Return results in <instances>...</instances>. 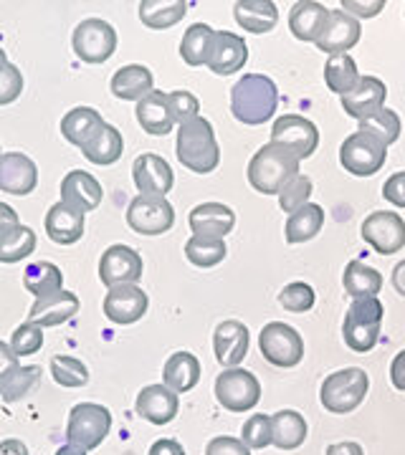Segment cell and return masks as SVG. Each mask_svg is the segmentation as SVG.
<instances>
[{"label":"cell","mask_w":405,"mask_h":455,"mask_svg":"<svg viewBox=\"0 0 405 455\" xmlns=\"http://www.w3.org/2000/svg\"><path fill=\"white\" fill-rule=\"evenodd\" d=\"M142 271H145L142 256H140L132 245H109V248L101 253V259H99V281H101L107 289L125 286V283H137V281L142 278Z\"/></svg>","instance_id":"14"},{"label":"cell","mask_w":405,"mask_h":455,"mask_svg":"<svg viewBox=\"0 0 405 455\" xmlns=\"http://www.w3.org/2000/svg\"><path fill=\"white\" fill-rule=\"evenodd\" d=\"M206 455H251L241 438H231V435H218L206 445Z\"/></svg>","instance_id":"52"},{"label":"cell","mask_w":405,"mask_h":455,"mask_svg":"<svg viewBox=\"0 0 405 455\" xmlns=\"http://www.w3.org/2000/svg\"><path fill=\"white\" fill-rule=\"evenodd\" d=\"M188 13V3L182 0H142L140 3V20L152 31H165L180 23Z\"/></svg>","instance_id":"37"},{"label":"cell","mask_w":405,"mask_h":455,"mask_svg":"<svg viewBox=\"0 0 405 455\" xmlns=\"http://www.w3.org/2000/svg\"><path fill=\"white\" fill-rule=\"evenodd\" d=\"M38 379H41V367H36V364L18 367V372L13 374V379L8 382V387H5V392H3L0 397H3L8 405H11V403H18V400H23V397L38 385Z\"/></svg>","instance_id":"51"},{"label":"cell","mask_w":405,"mask_h":455,"mask_svg":"<svg viewBox=\"0 0 405 455\" xmlns=\"http://www.w3.org/2000/svg\"><path fill=\"white\" fill-rule=\"evenodd\" d=\"M203 367L193 352H175L170 355L162 367V385H167L173 392H190L200 382Z\"/></svg>","instance_id":"31"},{"label":"cell","mask_w":405,"mask_h":455,"mask_svg":"<svg viewBox=\"0 0 405 455\" xmlns=\"http://www.w3.org/2000/svg\"><path fill=\"white\" fill-rule=\"evenodd\" d=\"M213 352L221 367H239L248 355V329L236 319L221 322L213 331Z\"/></svg>","instance_id":"23"},{"label":"cell","mask_w":405,"mask_h":455,"mask_svg":"<svg viewBox=\"0 0 405 455\" xmlns=\"http://www.w3.org/2000/svg\"><path fill=\"white\" fill-rule=\"evenodd\" d=\"M370 390V377L360 367H344L332 372L320 387V403L332 415H350L365 403Z\"/></svg>","instance_id":"5"},{"label":"cell","mask_w":405,"mask_h":455,"mask_svg":"<svg viewBox=\"0 0 405 455\" xmlns=\"http://www.w3.org/2000/svg\"><path fill=\"white\" fill-rule=\"evenodd\" d=\"M188 226L193 235H208V238H223L236 226V212L223 203H200L188 215Z\"/></svg>","instance_id":"25"},{"label":"cell","mask_w":405,"mask_h":455,"mask_svg":"<svg viewBox=\"0 0 405 455\" xmlns=\"http://www.w3.org/2000/svg\"><path fill=\"white\" fill-rule=\"evenodd\" d=\"M71 49L84 64H107L117 51V31L101 18H84L74 28Z\"/></svg>","instance_id":"7"},{"label":"cell","mask_w":405,"mask_h":455,"mask_svg":"<svg viewBox=\"0 0 405 455\" xmlns=\"http://www.w3.org/2000/svg\"><path fill=\"white\" fill-rule=\"evenodd\" d=\"M36 251V233L28 226L13 228L0 238V263H18Z\"/></svg>","instance_id":"43"},{"label":"cell","mask_w":405,"mask_h":455,"mask_svg":"<svg viewBox=\"0 0 405 455\" xmlns=\"http://www.w3.org/2000/svg\"><path fill=\"white\" fill-rule=\"evenodd\" d=\"M279 107V89L274 79L263 74H243L231 89V112L246 127L269 122Z\"/></svg>","instance_id":"1"},{"label":"cell","mask_w":405,"mask_h":455,"mask_svg":"<svg viewBox=\"0 0 405 455\" xmlns=\"http://www.w3.org/2000/svg\"><path fill=\"white\" fill-rule=\"evenodd\" d=\"M18 226H20V220H18V212L13 211L11 205L0 203V238H3L5 233H11V230Z\"/></svg>","instance_id":"58"},{"label":"cell","mask_w":405,"mask_h":455,"mask_svg":"<svg viewBox=\"0 0 405 455\" xmlns=\"http://www.w3.org/2000/svg\"><path fill=\"white\" fill-rule=\"evenodd\" d=\"M215 400L226 407L228 412H248L259 405L261 382L256 374L231 367L215 377Z\"/></svg>","instance_id":"9"},{"label":"cell","mask_w":405,"mask_h":455,"mask_svg":"<svg viewBox=\"0 0 405 455\" xmlns=\"http://www.w3.org/2000/svg\"><path fill=\"white\" fill-rule=\"evenodd\" d=\"M342 286H344V293H350L352 299L377 296L383 289V274L362 260H350L342 274Z\"/></svg>","instance_id":"36"},{"label":"cell","mask_w":405,"mask_h":455,"mask_svg":"<svg viewBox=\"0 0 405 455\" xmlns=\"http://www.w3.org/2000/svg\"><path fill=\"white\" fill-rule=\"evenodd\" d=\"M390 281H393V289L405 299V260H401V263L393 268V278H390Z\"/></svg>","instance_id":"61"},{"label":"cell","mask_w":405,"mask_h":455,"mask_svg":"<svg viewBox=\"0 0 405 455\" xmlns=\"http://www.w3.org/2000/svg\"><path fill=\"white\" fill-rule=\"evenodd\" d=\"M134 116H137V124L147 134H152V137H165V134H170L173 127H175V119H173L170 107H167L165 92H155V89L145 99L137 101Z\"/></svg>","instance_id":"28"},{"label":"cell","mask_w":405,"mask_h":455,"mask_svg":"<svg viewBox=\"0 0 405 455\" xmlns=\"http://www.w3.org/2000/svg\"><path fill=\"white\" fill-rule=\"evenodd\" d=\"M324 228V211L314 203H307L302 205L299 211H294L289 218H287V226H284V238L287 243H307L312 238L320 235V230Z\"/></svg>","instance_id":"35"},{"label":"cell","mask_w":405,"mask_h":455,"mask_svg":"<svg viewBox=\"0 0 405 455\" xmlns=\"http://www.w3.org/2000/svg\"><path fill=\"white\" fill-rule=\"evenodd\" d=\"M401 130H403L401 116L393 112V109H388V107H383V109H377V112H373L370 116L360 119V130L357 132H365V134L375 137L377 142H383L385 147H390L393 142L401 140Z\"/></svg>","instance_id":"42"},{"label":"cell","mask_w":405,"mask_h":455,"mask_svg":"<svg viewBox=\"0 0 405 455\" xmlns=\"http://www.w3.org/2000/svg\"><path fill=\"white\" fill-rule=\"evenodd\" d=\"M18 367H20V362H18V357L13 355L11 344L0 341V395L5 392L8 382H11L13 374L18 372Z\"/></svg>","instance_id":"53"},{"label":"cell","mask_w":405,"mask_h":455,"mask_svg":"<svg viewBox=\"0 0 405 455\" xmlns=\"http://www.w3.org/2000/svg\"><path fill=\"white\" fill-rule=\"evenodd\" d=\"M233 18L248 33H269L279 23V8L271 0H239L233 5Z\"/></svg>","instance_id":"30"},{"label":"cell","mask_w":405,"mask_h":455,"mask_svg":"<svg viewBox=\"0 0 405 455\" xmlns=\"http://www.w3.org/2000/svg\"><path fill=\"white\" fill-rule=\"evenodd\" d=\"M241 440L248 451H263L271 445V418L269 415H251L243 423Z\"/></svg>","instance_id":"50"},{"label":"cell","mask_w":405,"mask_h":455,"mask_svg":"<svg viewBox=\"0 0 405 455\" xmlns=\"http://www.w3.org/2000/svg\"><path fill=\"white\" fill-rule=\"evenodd\" d=\"M360 82V71H357L355 59L350 53H335L327 59L324 64V84L329 92H335L337 97H344L347 92L355 89Z\"/></svg>","instance_id":"38"},{"label":"cell","mask_w":405,"mask_h":455,"mask_svg":"<svg viewBox=\"0 0 405 455\" xmlns=\"http://www.w3.org/2000/svg\"><path fill=\"white\" fill-rule=\"evenodd\" d=\"M147 307H150V299H147V293L137 283H125V286L107 289L104 304H101L104 316L112 324L122 326L137 324L147 314Z\"/></svg>","instance_id":"15"},{"label":"cell","mask_w":405,"mask_h":455,"mask_svg":"<svg viewBox=\"0 0 405 455\" xmlns=\"http://www.w3.org/2000/svg\"><path fill=\"white\" fill-rule=\"evenodd\" d=\"M383 197L395 208H405V170L393 172L383 185Z\"/></svg>","instance_id":"55"},{"label":"cell","mask_w":405,"mask_h":455,"mask_svg":"<svg viewBox=\"0 0 405 455\" xmlns=\"http://www.w3.org/2000/svg\"><path fill=\"white\" fill-rule=\"evenodd\" d=\"M228 256V245L223 238H208V235H190L185 243V259L198 268H213L223 263Z\"/></svg>","instance_id":"41"},{"label":"cell","mask_w":405,"mask_h":455,"mask_svg":"<svg viewBox=\"0 0 405 455\" xmlns=\"http://www.w3.org/2000/svg\"><path fill=\"white\" fill-rule=\"evenodd\" d=\"M175 155L180 164L195 175H208L221 164V147L215 140L213 124L206 116H198L193 122L178 127Z\"/></svg>","instance_id":"3"},{"label":"cell","mask_w":405,"mask_h":455,"mask_svg":"<svg viewBox=\"0 0 405 455\" xmlns=\"http://www.w3.org/2000/svg\"><path fill=\"white\" fill-rule=\"evenodd\" d=\"M312 193H314V182H312V178L299 172V175L279 193V208L292 215V212L299 211L302 205H307Z\"/></svg>","instance_id":"45"},{"label":"cell","mask_w":405,"mask_h":455,"mask_svg":"<svg viewBox=\"0 0 405 455\" xmlns=\"http://www.w3.org/2000/svg\"><path fill=\"white\" fill-rule=\"evenodd\" d=\"M360 235L365 243L373 245L375 253L393 256L405 248V220L393 211H375L362 220Z\"/></svg>","instance_id":"12"},{"label":"cell","mask_w":405,"mask_h":455,"mask_svg":"<svg viewBox=\"0 0 405 455\" xmlns=\"http://www.w3.org/2000/svg\"><path fill=\"white\" fill-rule=\"evenodd\" d=\"M23 286L36 299H41L46 293L61 291L64 289V274L51 260H36L31 266H26V271H23Z\"/></svg>","instance_id":"39"},{"label":"cell","mask_w":405,"mask_h":455,"mask_svg":"<svg viewBox=\"0 0 405 455\" xmlns=\"http://www.w3.org/2000/svg\"><path fill=\"white\" fill-rule=\"evenodd\" d=\"M165 97H167V107H170L173 119H175L178 127H182V124H188V122H193V119L200 116V101L190 92L175 89V92H165Z\"/></svg>","instance_id":"49"},{"label":"cell","mask_w":405,"mask_h":455,"mask_svg":"<svg viewBox=\"0 0 405 455\" xmlns=\"http://www.w3.org/2000/svg\"><path fill=\"white\" fill-rule=\"evenodd\" d=\"M56 455H86V451H81V448H77V445L66 443V445H61V448L56 451Z\"/></svg>","instance_id":"62"},{"label":"cell","mask_w":405,"mask_h":455,"mask_svg":"<svg viewBox=\"0 0 405 455\" xmlns=\"http://www.w3.org/2000/svg\"><path fill=\"white\" fill-rule=\"evenodd\" d=\"M307 420L296 410H279L271 415V445L279 451H296L307 440Z\"/></svg>","instance_id":"32"},{"label":"cell","mask_w":405,"mask_h":455,"mask_svg":"<svg viewBox=\"0 0 405 455\" xmlns=\"http://www.w3.org/2000/svg\"><path fill=\"white\" fill-rule=\"evenodd\" d=\"M51 374H53L56 385L69 387V390L84 387V385L89 382V370H86V364H84L81 359L69 357V355H56V357L51 359Z\"/></svg>","instance_id":"44"},{"label":"cell","mask_w":405,"mask_h":455,"mask_svg":"<svg viewBox=\"0 0 405 455\" xmlns=\"http://www.w3.org/2000/svg\"><path fill=\"white\" fill-rule=\"evenodd\" d=\"M248 61V44L243 36L231 31H215L211 44V56H208V68L218 76H231L241 71Z\"/></svg>","instance_id":"19"},{"label":"cell","mask_w":405,"mask_h":455,"mask_svg":"<svg viewBox=\"0 0 405 455\" xmlns=\"http://www.w3.org/2000/svg\"><path fill=\"white\" fill-rule=\"evenodd\" d=\"M302 160L279 145H263L248 163V185L261 196H279L296 175Z\"/></svg>","instance_id":"2"},{"label":"cell","mask_w":405,"mask_h":455,"mask_svg":"<svg viewBox=\"0 0 405 455\" xmlns=\"http://www.w3.org/2000/svg\"><path fill=\"white\" fill-rule=\"evenodd\" d=\"M385 97H388V86L383 79L377 76H360V82L355 84L352 92H347L344 97H340V104L344 114H350L352 119H365L377 109L385 107Z\"/></svg>","instance_id":"21"},{"label":"cell","mask_w":405,"mask_h":455,"mask_svg":"<svg viewBox=\"0 0 405 455\" xmlns=\"http://www.w3.org/2000/svg\"><path fill=\"white\" fill-rule=\"evenodd\" d=\"M259 349L263 359L274 367L292 370L304 359V339L294 326L284 322H269L261 329Z\"/></svg>","instance_id":"8"},{"label":"cell","mask_w":405,"mask_h":455,"mask_svg":"<svg viewBox=\"0 0 405 455\" xmlns=\"http://www.w3.org/2000/svg\"><path fill=\"white\" fill-rule=\"evenodd\" d=\"M390 382H393L395 390L405 392V349L398 352L393 364H390Z\"/></svg>","instance_id":"57"},{"label":"cell","mask_w":405,"mask_h":455,"mask_svg":"<svg viewBox=\"0 0 405 455\" xmlns=\"http://www.w3.org/2000/svg\"><path fill=\"white\" fill-rule=\"evenodd\" d=\"M44 226H46V233H49V238L53 243L74 245L81 241L86 223H84V212L74 211L71 205H66V203L59 200L46 212Z\"/></svg>","instance_id":"26"},{"label":"cell","mask_w":405,"mask_h":455,"mask_svg":"<svg viewBox=\"0 0 405 455\" xmlns=\"http://www.w3.org/2000/svg\"><path fill=\"white\" fill-rule=\"evenodd\" d=\"M41 347H44V329L38 324L23 322V324L13 329V334H11V349H13L16 357L36 355Z\"/></svg>","instance_id":"48"},{"label":"cell","mask_w":405,"mask_h":455,"mask_svg":"<svg viewBox=\"0 0 405 455\" xmlns=\"http://www.w3.org/2000/svg\"><path fill=\"white\" fill-rule=\"evenodd\" d=\"M385 8V0H342V11L350 13L352 18H375Z\"/></svg>","instance_id":"54"},{"label":"cell","mask_w":405,"mask_h":455,"mask_svg":"<svg viewBox=\"0 0 405 455\" xmlns=\"http://www.w3.org/2000/svg\"><path fill=\"white\" fill-rule=\"evenodd\" d=\"M127 226L140 235H162L175 226V208L167 197L137 196L127 208Z\"/></svg>","instance_id":"13"},{"label":"cell","mask_w":405,"mask_h":455,"mask_svg":"<svg viewBox=\"0 0 405 455\" xmlns=\"http://www.w3.org/2000/svg\"><path fill=\"white\" fill-rule=\"evenodd\" d=\"M324 455H365V451H362V445L355 443V440H342V443H332L324 451Z\"/></svg>","instance_id":"59"},{"label":"cell","mask_w":405,"mask_h":455,"mask_svg":"<svg viewBox=\"0 0 405 455\" xmlns=\"http://www.w3.org/2000/svg\"><path fill=\"white\" fill-rule=\"evenodd\" d=\"M178 392H173L167 385H147L134 400V412L152 425L173 423L178 418Z\"/></svg>","instance_id":"20"},{"label":"cell","mask_w":405,"mask_h":455,"mask_svg":"<svg viewBox=\"0 0 405 455\" xmlns=\"http://www.w3.org/2000/svg\"><path fill=\"white\" fill-rule=\"evenodd\" d=\"M0 455H28V445L16 438H8L0 443Z\"/></svg>","instance_id":"60"},{"label":"cell","mask_w":405,"mask_h":455,"mask_svg":"<svg viewBox=\"0 0 405 455\" xmlns=\"http://www.w3.org/2000/svg\"><path fill=\"white\" fill-rule=\"evenodd\" d=\"M104 124L107 122L101 119V114L94 107H74L61 119V134H64V140L69 145L79 147L81 149Z\"/></svg>","instance_id":"33"},{"label":"cell","mask_w":405,"mask_h":455,"mask_svg":"<svg viewBox=\"0 0 405 455\" xmlns=\"http://www.w3.org/2000/svg\"><path fill=\"white\" fill-rule=\"evenodd\" d=\"M101 197H104L101 182L94 175L84 172V170H71L61 180V203L71 205L74 211H97L99 205H101Z\"/></svg>","instance_id":"24"},{"label":"cell","mask_w":405,"mask_h":455,"mask_svg":"<svg viewBox=\"0 0 405 455\" xmlns=\"http://www.w3.org/2000/svg\"><path fill=\"white\" fill-rule=\"evenodd\" d=\"M360 20L352 18L344 11H329L327 23H324L322 36L317 38V49L327 53V56H335V53H347L350 49H355L357 41H360Z\"/></svg>","instance_id":"18"},{"label":"cell","mask_w":405,"mask_h":455,"mask_svg":"<svg viewBox=\"0 0 405 455\" xmlns=\"http://www.w3.org/2000/svg\"><path fill=\"white\" fill-rule=\"evenodd\" d=\"M329 16V8L317 3V0H299L294 3L289 11V31L294 33L296 41L304 44H317V38L322 36L324 23Z\"/></svg>","instance_id":"27"},{"label":"cell","mask_w":405,"mask_h":455,"mask_svg":"<svg viewBox=\"0 0 405 455\" xmlns=\"http://www.w3.org/2000/svg\"><path fill=\"white\" fill-rule=\"evenodd\" d=\"M314 289L304 283V281H294V283H287L281 291H279V304L292 314H304L314 307Z\"/></svg>","instance_id":"46"},{"label":"cell","mask_w":405,"mask_h":455,"mask_svg":"<svg viewBox=\"0 0 405 455\" xmlns=\"http://www.w3.org/2000/svg\"><path fill=\"white\" fill-rule=\"evenodd\" d=\"M132 180H134V188L140 190V196L167 197V193L175 185L173 167L155 152H142L132 163Z\"/></svg>","instance_id":"16"},{"label":"cell","mask_w":405,"mask_h":455,"mask_svg":"<svg viewBox=\"0 0 405 455\" xmlns=\"http://www.w3.org/2000/svg\"><path fill=\"white\" fill-rule=\"evenodd\" d=\"M112 430V412L97 403H79L71 407L66 423V440L81 451H94Z\"/></svg>","instance_id":"6"},{"label":"cell","mask_w":405,"mask_h":455,"mask_svg":"<svg viewBox=\"0 0 405 455\" xmlns=\"http://www.w3.org/2000/svg\"><path fill=\"white\" fill-rule=\"evenodd\" d=\"M147 455H185V448L180 445L178 440L162 438V440H155V443L150 445Z\"/></svg>","instance_id":"56"},{"label":"cell","mask_w":405,"mask_h":455,"mask_svg":"<svg viewBox=\"0 0 405 455\" xmlns=\"http://www.w3.org/2000/svg\"><path fill=\"white\" fill-rule=\"evenodd\" d=\"M383 316H385V307L377 296L352 299L350 309L344 314V322H342L344 344L357 355H368L380 339Z\"/></svg>","instance_id":"4"},{"label":"cell","mask_w":405,"mask_h":455,"mask_svg":"<svg viewBox=\"0 0 405 455\" xmlns=\"http://www.w3.org/2000/svg\"><path fill=\"white\" fill-rule=\"evenodd\" d=\"M79 296L74 291L61 289V291L46 293V296L36 299L31 311H28V322H31V324H38L41 329H44V326H59L64 324V322H69L74 314H79Z\"/></svg>","instance_id":"22"},{"label":"cell","mask_w":405,"mask_h":455,"mask_svg":"<svg viewBox=\"0 0 405 455\" xmlns=\"http://www.w3.org/2000/svg\"><path fill=\"white\" fill-rule=\"evenodd\" d=\"M23 92V74L8 61V53L0 49V107L13 104Z\"/></svg>","instance_id":"47"},{"label":"cell","mask_w":405,"mask_h":455,"mask_svg":"<svg viewBox=\"0 0 405 455\" xmlns=\"http://www.w3.org/2000/svg\"><path fill=\"white\" fill-rule=\"evenodd\" d=\"M271 145L289 149L299 160H309L320 147V130L307 116L284 114V116L276 119L274 127H271Z\"/></svg>","instance_id":"11"},{"label":"cell","mask_w":405,"mask_h":455,"mask_svg":"<svg viewBox=\"0 0 405 455\" xmlns=\"http://www.w3.org/2000/svg\"><path fill=\"white\" fill-rule=\"evenodd\" d=\"M122 152H125L122 132L112 124H104L86 145L81 147V155L92 164H101V167H109V164L117 163L122 157Z\"/></svg>","instance_id":"34"},{"label":"cell","mask_w":405,"mask_h":455,"mask_svg":"<svg viewBox=\"0 0 405 455\" xmlns=\"http://www.w3.org/2000/svg\"><path fill=\"white\" fill-rule=\"evenodd\" d=\"M388 160V147L365 132H352L340 145L342 167L355 178H370L383 170Z\"/></svg>","instance_id":"10"},{"label":"cell","mask_w":405,"mask_h":455,"mask_svg":"<svg viewBox=\"0 0 405 455\" xmlns=\"http://www.w3.org/2000/svg\"><path fill=\"white\" fill-rule=\"evenodd\" d=\"M213 36H215V31H213L208 23H193L188 31L182 33V41H180V59L188 66L208 64Z\"/></svg>","instance_id":"40"},{"label":"cell","mask_w":405,"mask_h":455,"mask_svg":"<svg viewBox=\"0 0 405 455\" xmlns=\"http://www.w3.org/2000/svg\"><path fill=\"white\" fill-rule=\"evenodd\" d=\"M152 84H155V76L147 66L127 64L114 71L109 89H112L114 97L122 99V101H140L152 92Z\"/></svg>","instance_id":"29"},{"label":"cell","mask_w":405,"mask_h":455,"mask_svg":"<svg viewBox=\"0 0 405 455\" xmlns=\"http://www.w3.org/2000/svg\"><path fill=\"white\" fill-rule=\"evenodd\" d=\"M38 185V167L23 152L0 155V193L8 196H31Z\"/></svg>","instance_id":"17"}]
</instances>
